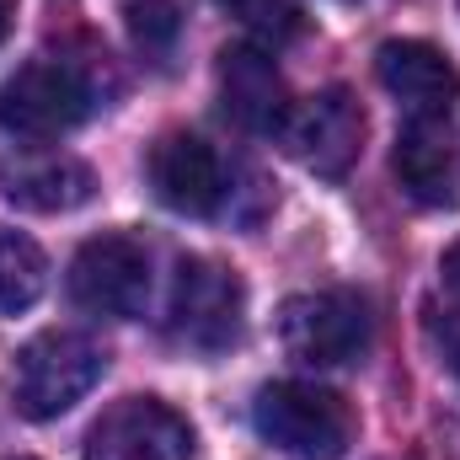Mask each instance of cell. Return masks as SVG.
Wrapping results in <instances>:
<instances>
[{
    "mask_svg": "<svg viewBox=\"0 0 460 460\" xmlns=\"http://www.w3.org/2000/svg\"><path fill=\"white\" fill-rule=\"evenodd\" d=\"M252 429L300 460H338L353 445V412L338 391L311 380H273L252 402Z\"/></svg>",
    "mask_w": 460,
    "mask_h": 460,
    "instance_id": "obj_1",
    "label": "cell"
},
{
    "mask_svg": "<svg viewBox=\"0 0 460 460\" xmlns=\"http://www.w3.org/2000/svg\"><path fill=\"white\" fill-rule=\"evenodd\" d=\"M108 369V353L86 332H43L16 353L11 364V402L22 418L49 423L70 412Z\"/></svg>",
    "mask_w": 460,
    "mask_h": 460,
    "instance_id": "obj_2",
    "label": "cell"
},
{
    "mask_svg": "<svg viewBox=\"0 0 460 460\" xmlns=\"http://www.w3.org/2000/svg\"><path fill=\"white\" fill-rule=\"evenodd\" d=\"M97 108V92L70 59H32L0 86V134L22 145H43L70 134Z\"/></svg>",
    "mask_w": 460,
    "mask_h": 460,
    "instance_id": "obj_3",
    "label": "cell"
},
{
    "mask_svg": "<svg viewBox=\"0 0 460 460\" xmlns=\"http://www.w3.org/2000/svg\"><path fill=\"white\" fill-rule=\"evenodd\" d=\"M279 338L289 348V358L316 364V369H338V364L364 358V348L375 338V322H369V305L353 289H316V295L284 300Z\"/></svg>",
    "mask_w": 460,
    "mask_h": 460,
    "instance_id": "obj_4",
    "label": "cell"
},
{
    "mask_svg": "<svg viewBox=\"0 0 460 460\" xmlns=\"http://www.w3.org/2000/svg\"><path fill=\"white\" fill-rule=\"evenodd\" d=\"M246 322V289L226 262L182 257L172 284V338L199 353H226Z\"/></svg>",
    "mask_w": 460,
    "mask_h": 460,
    "instance_id": "obj_5",
    "label": "cell"
},
{
    "mask_svg": "<svg viewBox=\"0 0 460 460\" xmlns=\"http://www.w3.org/2000/svg\"><path fill=\"white\" fill-rule=\"evenodd\" d=\"M364 128H369V123H364L358 97L343 92V86H332V92H316V97L295 102L289 118H284V128H279V139H284V150H289L305 172L338 182V177L353 172V161H358V150H364Z\"/></svg>",
    "mask_w": 460,
    "mask_h": 460,
    "instance_id": "obj_6",
    "label": "cell"
},
{
    "mask_svg": "<svg viewBox=\"0 0 460 460\" xmlns=\"http://www.w3.org/2000/svg\"><path fill=\"white\" fill-rule=\"evenodd\" d=\"M70 300L92 316H139L150 300V252L134 235H92L70 262Z\"/></svg>",
    "mask_w": 460,
    "mask_h": 460,
    "instance_id": "obj_7",
    "label": "cell"
},
{
    "mask_svg": "<svg viewBox=\"0 0 460 460\" xmlns=\"http://www.w3.org/2000/svg\"><path fill=\"white\" fill-rule=\"evenodd\" d=\"M86 460H193V429L166 402L128 396L92 423Z\"/></svg>",
    "mask_w": 460,
    "mask_h": 460,
    "instance_id": "obj_8",
    "label": "cell"
},
{
    "mask_svg": "<svg viewBox=\"0 0 460 460\" xmlns=\"http://www.w3.org/2000/svg\"><path fill=\"white\" fill-rule=\"evenodd\" d=\"M150 188L166 209L177 215H220L230 193V177H226V161L209 139L199 134H161L150 145Z\"/></svg>",
    "mask_w": 460,
    "mask_h": 460,
    "instance_id": "obj_9",
    "label": "cell"
},
{
    "mask_svg": "<svg viewBox=\"0 0 460 460\" xmlns=\"http://www.w3.org/2000/svg\"><path fill=\"white\" fill-rule=\"evenodd\" d=\"M391 172L402 182V193L423 209H445L460 199V155H456V134L445 113H412L396 134L391 150Z\"/></svg>",
    "mask_w": 460,
    "mask_h": 460,
    "instance_id": "obj_10",
    "label": "cell"
},
{
    "mask_svg": "<svg viewBox=\"0 0 460 460\" xmlns=\"http://www.w3.org/2000/svg\"><path fill=\"white\" fill-rule=\"evenodd\" d=\"M220 102L226 118L246 134H279L289 118V92L262 43H230L220 54Z\"/></svg>",
    "mask_w": 460,
    "mask_h": 460,
    "instance_id": "obj_11",
    "label": "cell"
},
{
    "mask_svg": "<svg viewBox=\"0 0 460 460\" xmlns=\"http://www.w3.org/2000/svg\"><path fill=\"white\" fill-rule=\"evenodd\" d=\"M0 193L16 209H32V215H65V209H81L97 193V177L75 155L22 150V155H0Z\"/></svg>",
    "mask_w": 460,
    "mask_h": 460,
    "instance_id": "obj_12",
    "label": "cell"
},
{
    "mask_svg": "<svg viewBox=\"0 0 460 460\" xmlns=\"http://www.w3.org/2000/svg\"><path fill=\"white\" fill-rule=\"evenodd\" d=\"M375 75L407 113H450V102L460 97V70L450 65V54L423 43V38L380 43Z\"/></svg>",
    "mask_w": 460,
    "mask_h": 460,
    "instance_id": "obj_13",
    "label": "cell"
},
{
    "mask_svg": "<svg viewBox=\"0 0 460 460\" xmlns=\"http://www.w3.org/2000/svg\"><path fill=\"white\" fill-rule=\"evenodd\" d=\"M49 289V257L32 235L0 230V316H22Z\"/></svg>",
    "mask_w": 460,
    "mask_h": 460,
    "instance_id": "obj_14",
    "label": "cell"
},
{
    "mask_svg": "<svg viewBox=\"0 0 460 460\" xmlns=\"http://www.w3.org/2000/svg\"><path fill=\"white\" fill-rule=\"evenodd\" d=\"M220 11L235 16L252 32V43H262V49H279V43H289L305 27V5L300 0H220Z\"/></svg>",
    "mask_w": 460,
    "mask_h": 460,
    "instance_id": "obj_15",
    "label": "cell"
},
{
    "mask_svg": "<svg viewBox=\"0 0 460 460\" xmlns=\"http://www.w3.org/2000/svg\"><path fill=\"white\" fill-rule=\"evenodd\" d=\"M123 22H128L134 43L145 54H155V59H166L172 43H177V32H182V16H177L172 0H128L123 5Z\"/></svg>",
    "mask_w": 460,
    "mask_h": 460,
    "instance_id": "obj_16",
    "label": "cell"
},
{
    "mask_svg": "<svg viewBox=\"0 0 460 460\" xmlns=\"http://www.w3.org/2000/svg\"><path fill=\"white\" fill-rule=\"evenodd\" d=\"M429 332H434V343H439V353H445V364L460 375V311L456 305H439L434 322H429Z\"/></svg>",
    "mask_w": 460,
    "mask_h": 460,
    "instance_id": "obj_17",
    "label": "cell"
},
{
    "mask_svg": "<svg viewBox=\"0 0 460 460\" xmlns=\"http://www.w3.org/2000/svg\"><path fill=\"white\" fill-rule=\"evenodd\" d=\"M439 289H445V305L460 311V241L445 252V262H439Z\"/></svg>",
    "mask_w": 460,
    "mask_h": 460,
    "instance_id": "obj_18",
    "label": "cell"
},
{
    "mask_svg": "<svg viewBox=\"0 0 460 460\" xmlns=\"http://www.w3.org/2000/svg\"><path fill=\"white\" fill-rule=\"evenodd\" d=\"M11 22H16V0H0V43H5V32H11Z\"/></svg>",
    "mask_w": 460,
    "mask_h": 460,
    "instance_id": "obj_19",
    "label": "cell"
}]
</instances>
